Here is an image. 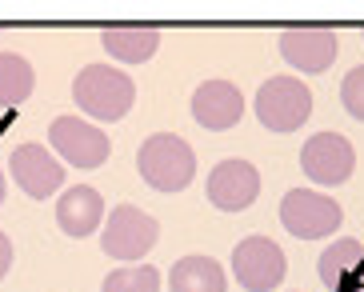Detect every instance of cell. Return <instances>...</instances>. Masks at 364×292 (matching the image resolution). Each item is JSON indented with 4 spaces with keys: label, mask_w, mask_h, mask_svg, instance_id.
Here are the masks:
<instances>
[{
    "label": "cell",
    "mask_w": 364,
    "mask_h": 292,
    "mask_svg": "<svg viewBox=\"0 0 364 292\" xmlns=\"http://www.w3.org/2000/svg\"><path fill=\"white\" fill-rule=\"evenodd\" d=\"M204 193H208V205L220 208V212H245V208L260 196L257 164H248V161H220L213 173H208Z\"/></svg>",
    "instance_id": "cell-10"
},
{
    "label": "cell",
    "mask_w": 364,
    "mask_h": 292,
    "mask_svg": "<svg viewBox=\"0 0 364 292\" xmlns=\"http://www.w3.org/2000/svg\"><path fill=\"white\" fill-rule=\"evenodd\" d=\"M312 117V88L296 76H268L257 92V120L268 132H296Z\"/></svg>",
    "instance_id": "cell-4"
},
{
    "label": "cell",
    "mask_w": 364,
    "mask_h": 292,
    "mask_svg": "<svg viewBox=\"0 0 364 292\" xmlns=\"http://www.w3.org/2000/svg\"><path fill=\"white\" fill-rule=\"evenodd\" d=\"M105 53L120 65H149L156 48H161V33L156 28H132V24H120V28H108L100 33Z\"/></svg>",
    "instance_id": "cell-15"
},
{
    "label": "cell",
    "mask_w": 364,
    "mask_h": 292,
    "mask_svg": "<svg viewBox=\"0 0 364 292\" xmlns=\"http://www.w3.org/2000/svg\"><path fill=\"white\" fill-rule=\"evenodd\" d=\"M172 292H228V276L213 256H181L168 269Z\"/></svg>",
    "instance_id": "cell-16"
},
{
    "label": "cell",
    "mask_w": 364,
    "mask_h": 292,
    "mask_svg": "<svg viewBox=\"0 0 364 292\" xmlns=\"http://www.w3.org/2000/svg\"><path fill=\"white\" fill-rule=\"evenodd\" d=\"M280 225L296 240H324L344 225V208L328 193L316 188H292L280 200Z\"/></svg>",
    "instance_id": "cell-5"
},
{
    "label": "cell",
    "mask_w": 364,
    "mask_h": 292,
    "mask_svg": "<svg viewBox=\"0 0 364 292\" xmlns=\"http://www.w3.org/2000/svg\"><path fill=\"white\" fill-rule=\"evenodd\" d=\"M300 168H304V176H309L312 184L336 188V184H344L353 176L356 148H353L348 136H341V132H316V136H309L304 148H300Z\"/></svg>",
    "instance_id": "cell-8"
},
{
    "label": "cell",
    "mask_w": 364,
    "mask_h": 292,
    "mask_svg": "<svg viewBox=\"0 0 364 292\" xmlns=\"http://www.w3.org/2000/svg\"><path fill=\"white\" fill-rule=\"evenodd\" d=\"M56 225L60 232L73 240H85L92 237L100 225H105V196L97 188H88V184H73L60 193L56 200Z\"/></svg>",
    "instance_id": "cell-14"
},
{
    "label": "cell",
    "mask_w": 364,
    "mask_h": 292,
    "mask_svg": "<svg viewBox=\"0 0 364 292\" xmlns=\"http://www.w3.org/2000/svg\"><path fill=\"white\" fill-rule=\"evenodd\" d=\"M341 104L348 109V117L364 124V65L353 68V72L344 76V85H341Z\"/></svg>",
    "instance_id": "cell-19"
},
{
    "label": "cell",
    "mask_w": 364,
    "mask_h": 292,
    "mask_svg": "<svg viewBox=\"0 0 364 292\" xmlns=\"http://www.w3.org/2000/svg\"><path fill=\"white\" fill-rule=\"evenodd\" d=\"M289 272V260L272 237H245L232 249V276L248 292H272Z\"/></svg>",
    "instance_id": "cell-6"
},
{
    "label": "cell",
    "mask_w": 364,
    "mask_h": 292,
    "mask_svg": "<svg viewBox=\"0 0 364 292\" xmlns=\"http://www.w3.org/2000/svg\"><path fill=\"white\" fill-rule=\"evenodd\" d=\"M36 72L33 65L16 53H0V109H21L33 97Z\"/></svg>",
    "instance_id": "cell-17"
},
{
    "label": "cell",
    "mask_w": 364,
    "mask_h": 292,
    "mask_svg": "<svg viewBox=\"0 0 364 292\" xmlns=\"http://www.w3.org/2000/svg\"><path fill=\"white\" fill-rule=\"evenodd\" d=\"M336 53H341V40L332 28H284L280 33V56L304 76L328 72Z\"/></svg>",
    "instance_id": "cell-11"
},
{
    "label": "cell",
    "mask_w": 364,
    "mask_h": 292,
    "mask_svg": "<svg viewBox=\"0 0 364 292\" xmlns=\"http://www.w3.org/2000/svg\"><path fill=\"white\" fill-rule=\"evenodd\" d=\"M136 173L156 193H184L196 176V152L176 132H156L136 148Z\"/></svg>",
    "instance_id": "cell-1"
},
{
    "label": "cell",
    "mask_w": 364,
    "mask_h": 292,
    "mask_svg": "<svg viewBox=\"0 0 364 292\" xmlns=\"http://www.w3.org/2000/svg\"><path fill=\"white\" fill-rule=\"evenodd\" d=\"M9 176L16 180V188H21L24 196L48 200V196H56L60 193V184H65V164L56 161L44 144L28 141V144H16V148H12Z\"/></svg>",
    "instance_id": "cell-9"
},
{
    "label": "cell",
    "mask_w": 364,
    "mask_h": 292,
    "mask_svg": "<svg viewBox=\"0 0 364 292\" xmlns=\"http://www.w3.org/2000/svg\"><path fill=\"white\" fill-rule=\"evenodd\" d=\"M316 272L328 292H364V244L356 237H336L321 252Z\"/></svg>",
    "instance_id": "cell-12"
},
{
    "label": "cell",
    "mask_w": 364,
    "mask_h": 292,
    "mask_svg": "<svg viewBox=\"0 0 364 292\" xmlns=\"http://www.w3.org/2000/svg\"><path fill=\"white\" fill-rule=\"evenodd\" d=\"M100 292H161V272L152 264H124L108 272Z\"/></svg>",
    "instance_id": "cell-18"
},
{
    "label": "cell",
    "mask_w": 364,
    "mask_h": 292,
    "mask_svg": "<svg viewBox=\"0 0 364 292\" xmlns=\"http://www.w3.org/2000/svg\"><path fill=\"white\" fill-rule=\"evenodd\" d=\"M156 237H161V225L152 212L136 205H117L112 212H105V232H100V252L112 260H124V264H140L156 249Z\"/></svg>",
    "instance_id": "cell-3"
},
{
    "label": "cell",
    "mask_w": 364,
    "mask_h": 292,
    "mask_svg": "<svg viewBox=\"0 0 364 292\" xmlns=\"http://www.w3.org/2000/svg\"><path fill=\"white\" fill-rule=\"evenodd\" d=\"M245 117V97L232 80H204L193 92V120L208 132H228Z\"/></svg>",
    "instance_id": "cell-13"
},
{
    "label": "cell",
    "mask_w": 364,
    "mask_h": 292,
    "mask_svg": "<svg viewBox=\"0 0 364 292\" xmlns=\"http://www.w3.org/2000/svg\"><path fill=\"white\" fill-rule=\"evenodd\" d=\"M48 144L60 152V164L73 168H100L108 161V132L80 117H56L48 124Z\"/></svg>",
    "instance_id": "cell-7"
},
{
    "label": "cell",
    "mask_w": 364,
    "mask_h": 292,
    "mask_svg": "<svg viewBox=\"0 0 364 292\" xmlns=\"http://www.w3.org/2000/svg\"><path fill=\"white\" fill-rule=\"evenodd\" d=\"M9 269H12V240L0 232V281L9 276Z\"/></svg>",
    "instance_id": "cell-20"
},
{
    "label": "cell",
    "mask_w": 364,
    "mask_h": 292,
    "mask_svg": "<svg viewBox=\"0 0 364 292\" xmlns=\"http://www.w3.org/2000/svg\"><path fill=\"white\" fill-rule=\"evenodd\" d=\"M4 188H9V184H4V168H0V205H4Z\"/></svg>",
    "instance_id": "cell-21"
},
{
    "label": "cell",
    "mask_w": 364,
    "mask_h": 292,
    "mask_svg": "<svg viewBox=\"0 0 364 292\" xmlns=\"http://www.w3.org/2000/svg\"><path fill=\"white\" fill-rule=\"evenodd\" d=\"M73 100L80 104L85 117L117 124V120L129 117L132 100H136V85H132L129 72H120L112 65H88L73 80Z\"/></svg>",
    "instance_id": "cell-2"
}]
</instances>
